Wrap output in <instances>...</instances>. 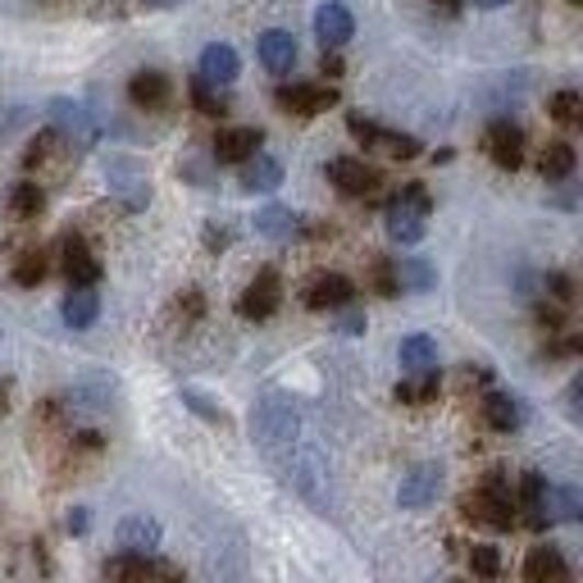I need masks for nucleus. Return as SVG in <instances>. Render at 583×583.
I'll return each mask as SVG.
<instances>
[{"label": "nucleus", "mask_w": 583, "mask_h": 583, "mask_svg": "<svg viewBox=\"0 0 583 583\" xmlns=\"http://www.w3.org/2000/svg\"><path fill=\"white\" fill-rule=\"evenodd\" d=\"M474 10H502V5H511V0H470Z\"/></svg>", "instance_id": "09e8293b"}, {"label": "nucleus", "mask_w": 583, "mask_h": 583, "mask_svg": "<svg viewBox=\"0 0 583 583\" xmlns=\"http://www.w3.org/2000/svg\"><path fill=\"white\" fill-rule=\"evenodd\" d=\"M279 301H283V288H279V273L273 269H260L256 279H251V288L242 292V301H237V311L247 315V319H269L273 311H279Z\"/></svg>", "instance_id": "0eeeda50"}, {"label": "nucleus", "mask_w": 583, "mask_h": 583, "mask_svg": "<svg viewBox=\"0 0 583 583\" xmlns=\"http://www.w3.org/2000/svg\"><path fill=\"white\" fill-rule=\"evenodd\" d=\"M565 411H570V419H579V379L565 388Z\"/></svg>", "instance_id": "37998d69"}, {"label": "nucleus", "mask_w": 583, "mask_h": 583, "mask_svg": "<svg viewBox=\"0 0 583 583\" xmlns=\"http://www.w3.org/2000/svg\"><path fill=\"white\" fill-rule=\"evenodd\" d=\"M538 169H542L547 182H565V178L574 173V146H570V142H551V146L542 150Z\"/></svg>", "instance_id": "cd10ccee"}, {"label": "nucleus", "mask_w": 583, "mask_h": 583, "mask_svg": "<svg viewBox=\"0 0 583 583\" xmlns=\"http://www.w3.org/2000/svg\"><path fill=\"white\" fill-rule=\"evenodd\" d=\"M279 105L292 114H319L337 105V91L328 82H292V87H279Z\"/></svg>", "instance_id": "1a4fd4ad"}, {"label": "nucleus", "mask_w": 583, "mask_h": 583, "mask_svg": "<svg viewBox=\"0 0 583 583\" xmlns=\"http://www.w3.org/2000/svg\"><path fill=\"white\" fill-rule=\"evenodd\" d=\"M542 487H547V479L529 470L525 479H519V502H515V506H519V511H534V506H538V497H542Z\"/></svg>", "instance_id": "e433bc0d"}, {"label": "nucleus", "mask_w": 583, "mask_h": 583, "mask_svg": "<svg viewBox=\"0 0 583 583\" xmlns=\"http://www.w3.org/2000/svg\"><path fill=\"white\" fill-rule=\"evenodd\" d=\"M205 242H210V247H228L233 233H228V228H220V224H210V228H205Z\"/></svg>", "instance_id": "a19ab883"}, {"label": "nucleus", "mask_w": 583, "mask_h": 583, "mask_svg": "<svg viewBox=\"0 0 583 583\" xmlns=\"http://www.w3.org/2000/svg\"><path fill=\"white\" fill-rule=\"evenodd\" d=\"M256 55H260V65H265L269 74L288 78L292 65H296V37L283 33V27H269V33H260V42H256Z\"/></svg>", "instance_id": "9d476101"}, {"label": "nucleus", "mask_w": 583, "mask_h": 583, "mask_svg": "<svg viewBox=\"0 0 583 583\" xmlns=\"http://www.w3.org/2000/svg\"><path fill=\"white\" fill-rule=\"evenodd\" d=\"M579 110H583V101H579L574 87H565V91L551 97V119H561V124H579Z\"/></svg>", "instance_id": "f704fd0d"}, {"label": "nucleus", "mask_w": 583, "mask_h": 583, "mask_svg": "<svg viewBox=\"0 0 583 583\" xmlns=\"http://www.w3.org/2000/svg\"><path fill=\"white\" fill-rule=\"evenodd\" d=\"M396 360L406 365V374L438 370V343L428 333H411V337H402V347H396Z\"/></svg>", "instance_id": "5701e85b"}, {"label": "nucleus", "mask_w": 583, "mask_h": 583, "mask_svg": "<svg viewBox=\"0 0 583 583\" xmlns=\"http://www.w3.org/2000/svg\"><path fill=\"white\" fill-rule=\"evenodd\" d=\"M46 279V260H42V251H27V256H19V265H14V283H23V288H37Z\"/></svg>", "instance_id": "473e14b6"}, {"label": "nucleus", "mask_w": 583, "mask_h": 583, "mask_svg": "<svg viewBox=\"0 0 583 583\" xmlns=\"http://www.w3.org/2000/svg\"><path fill=\"white\" fill-rule=\"evenodd\" d=\"M114 392H119V388H114L110 374H82V379L69 383V392L59 396V402H65L69 415H101V411H110Z\"/></svg>", "instance_id": "39448f33"}, {"label": "nucleus", "mask_w": 583, "mask_h": 583, "mask_svg": "<svg viewBox=\"0 0 583 583\" xmlns=\"http://www.w3.org/2000/svg\"><path fill=\"white\" fill-rule=\"evenodd\" d=\"M347 128H351L360 142H374V133H379V124H370V119H360V114H347Z\"/></svg>", "instance_id": "ea45409f"}, {"label": "nucleus", "mask_w": 583, "mask_h": 583, "mask_svg": "<svg viewBox=\"0 0 583 583\" xmlns=\"http://www.w3.org/2000/svg\"><path fill=\"white\" fill-rule=\"evenodd\" d=\"M442 5H447V10H456V5H460V0H442Z\"/></svg>", "instance_id": "8fccbe9b"}, {"label": "nucleus", "mask_w": 583, "mask_h": 583, "mask_svg": "<svg viewBox=\"0 0 583 583\" xmlns=\"http://www.w3.org/2000/svg\"><path fill=\"white\" fill-rule=\"evenodd\" d=\"M59 319H65L74 333H82V328L97 324V319H101V292H97V283L69 288V296L59 301Z\"/></svg>", "instance_id": "f8f14e48"}, {"label": "nucleus", "mask_w": 583, "mask_h": 583, "mask_svg": "<svg viewBox=\"0 0 583 583\" xmlns=\"http://www.w3.org/2000/svg\"><path fill=\"white\" fill-rule=\"evenodd\" d=\"M351 296H356V288L343 273H315L311 288H305V305H311V311H337V305Z\"/></svg>", "instance_id": "dca6fc26"}, {"label": "nucleus", "mask_w": 583, "mask_h": 583, "mask_svg": "<svg viewBox=\"0 0 583 583\" xmlns=\"http://www.w3.org/2000/svg\"><path fill=\"white\" fill-rule=\"evenodd\" d=\"M525 574L534 583H542V579H570V565H565V557H561L557 547H534L529 561H525Z\"/></svg>", "instance_id": "bb28decb"}, {"label": "nucleus", "mask_w": 583, "mask_h": 583, "mask_svg": "<svg viewBox=\"0 0 583 583\" xmlns=\"http://www.w3.org/2000/svg\"><path fill=\"white\" fill-rule=\"evenodd\" d=\"M483 419L497 428V434H515L519 424H525V406H519V396L511 392H487L483 396Z\"/></svg>", "instance_id": "aec40b11"}, {"label": "nucleus", "mask_w": 583, "mask_h": 583, "mask_svg": "<svg viewBox=\"0 0 583 583\" xmlns=\"http://www.w3.org/2000/svg\"><path fill=\"white\" fill-rule=\"evenodd\" d=\"M374 146H388L392 156H402V160H415L419 156V142L411 133H388V128H379L374 133Z\"/></svg>", "instance_id": "72a5a7b5"}, {"label": "nucleus", "mask_w": 583, "mask_h": 583, "mask_svg": "<svg viewBox=\"0 0 583 583\" xmlns=\"http://www.w3.org/2000/svg\"><path fill=\"white\" fill-rule=\"evenodd\" d=\"M337 333H343V337H360L365 333V305L356 296L337 305Z\"/></svg>", "instance_id": "2f4dec72"}, {"label": "nucleus", "mask_w": 583, "mask_h": 583, "mask_svg": "<svg viewBox=\"0 0 583 583\" xmlns=\"http://www.w3.org/2000/svg\"><path fill=\"white\" fill-rule=\"evenodd\" d=\"M301 214H292L288 205H265L260 214H256V233L260 237H269V242H292V237H301Z\"/></svg>", "instance_id": "4be33fe9"}, {"label": "nucleus", "mask_w": 583, "mask_h": 583, "mask_svg": "<svg viewBox=\"0 0 583 583\" xmlns=\"http://www.w3.org/2000/svg\"><path fill=\"white\" fill-rule=\"evenodd\" d=\"M42 205H46V197H42L37 182H14V192H10V210H14V220H37Z\"/></svg>", "instance_id": "c85d7f7f"}, {"label": "nucleus", "mask_w": 583, "mask_h": 583, "mask_svg": "<svg viewBox=\"0 0 583 583\" xmlns=\"http://www.w3.org/2000/svg\"><path fill=\"white\" fill-rule=\"evenodd\" d=\"M220 91H224V87H214V82L197 78V82H192V101H197V110H201V114H228V105H224Z\"/></svg>", "instance_id": "7c9ffc66"}, {"label": "nucleus", "mask_w": 583, "mask_h": 583, "mask_svg": "<svg viewBox=\"0 0 583 583\" xmlns=\"http://www.w3.org/2000/svg\"><path fill=\"white\" fill-rule=\"evenodd\" d=\"M438 388H442L438 370L411 374V379H402V383H396V402H406V406H428V402H434V396H438Z\"/></svg>", "instance_id": "a878e982"}, {"label": "nucleus", "mask_w": 583, "mask_h": 583, "mask_svg": "<svg viewBox=\"0 0 583 583\" xmlns=\"http://www.w3.org/2000/svg\"><path fill=\"white\" fill-rule=\"evenodd\" d=\"M328 178L337 182V192H347V197H370L379 188V173L365 160H347V156L328 165Z\"/></svg>", "instance_id": "2eb2a0df"}, {"label": "nucleus", "mask_w": 583, "mask_h": 583, "mask_svg": "<svg viewBox=\"0 0 583 583\" xmlns=\"http://www.w3.org/2000/svg\"><path fill=\"white\" fill-rule=\"evenodd\" d=\"M51 128H55V137L65 142V146H74V150H91L101 142V124H97V114H91L87 105H78V101H69V97H59V101H51Z\"/></svg>", "instance_id": "f03ea898"}, {"label": "nucleus", "mask_w": 583, "mask_h": 583, "mask_svg": "<svg viewBox=\"0 0 583 583\" xmlns=\"http://www.w3.org/2000/svg\"><path fill=\"white\" fill-rule=\"evenodd\" d=\"M487 156H493L502 169H519L525 165V133H519L511 119H497V124L487 128Z\"/></svg>", "instance_id": "ddd939ff"}, {"label": "nucleus", "mask_w": 583, "mask_h": 583, "mask_svg": "<svg viewBox=\"0 0 583 583\" xmlns=\"http://www.w3.org/2000/svg\"><path fill=\"white\" fill-rule=\"evenodd\" d=\"M470 565H474V574H502V551L497 547H487V542H479V547H470Z\"/></svg>", "instance_id": "c9c22d12"}, {"label": "nucleus", "mask_w": 583, "mask_h": 583, "mask_svg": "<svg viewBox=\"0 0 583 583\" xmlns=\"http://www.w3.org/2000/svg\"><path fill=\"white\" fill-rule=\"evenodd\" d=\"M315 37L324 42V51H337V46H347L356 37V19H351V10L343 5V0H328V5L315 10Z\"/></svg>", "instance_id": "6e6552de"}, {"label": "nucleus", "mask_w": 583, "mask_h": 583, "mask_svg": "<svg viewBox=\"0 0 583 583\" xmlns=\"http://www.w3.org/2000/svg\"><path fill=\"white\" fill-rule=\"evenodd\" d=\"M296 434H301V411L288 392H269L251 411V438L269 460H283L296 447Z\"/></svg>", "instance_id": "f257e3e1"}, {"label": "nucleus", "mask_w": 583, "mask_h": 583, "mask_svg": "<svg viewBox=\"0 0 583 583\" xmlns=\"http://www.w3.org/2000/svg\"><path fill=\"white\" fill-rule=\"evenodd\" d=\"M74 438H78L82 451H97V447H101V434H97V428H82V434H74Z\"/></svg>", "instance_id": "79ce46f5"}, {"label": "nucleus", "mask_w": 583, "mask_h": 583, "mask_svg": "<svg viewBox=\"0 0 583 583\" xmlns=\"http://www.w3.org/2000/svg\"><path fill=\"white\" fill-rule=\"evenodd\" d=\"M392 279H396L402 292H428L438 283V269L428 260H419V256H396L392 260Z\"/></svg>", "instance_id": "b1692460"}, {"label": "nucleus", "mask_w": 583, "mask_h": 583, "mask_svg": "<svg viewBox=\"0 0 583 583\" xmlns=\"http://www.w3.org/2000/svg\"><path fill=\"white\" fill-rule=\"evenodd\" d=\"M538 288H542L538 296H547V301H561V305H570V301H574V279H570V273H561V269L542 273Z\"/></svg>", "instance_id": "c756f323"}, {"label": "nucleus", "mask_w": 583, "mask_h": 583, "mask_svg": "<svg viewBox=\"0 0 583 583\" xmlns=\"http://www.w3.org/2000/svg\"><path fill=\"white\" fill-rule=\"evenodd\" d=\"M65 279H69V288L101 283V260L91 256L82 242H65Z\"/></svg>", "instance_id": "393cba45"}, {"label": "nucleus", "mask_w": 583, "mask_h": 583, "mask_svg": "<svg viewBox=\"0 0 583 583\" xmlns=\"http://www.w3.org/2000/svg\"><path fill=\"white\" fill-rule=\"evenodd\" d=\"M470 515L487 529H511L515 525V497H511V483L502 474H487V483L474 493Z\"/></svg>", "instance_id": "20e7f679"}, {"label": "nucleus", "mask_w": 583, "mask_h": 583, "mask_svg": "<svg viewBox=\"0 0 583 583\" xmlns=\"http://www.w3.org/2000/svg\"><path fill=\"white\" fill-rule=\"evenodd\" d=\"M370 279H374V288H379L383 296H396V292H402V288H396V279H392V265H374Z\"/></svg>", "instance_id": "58836bf2"}, {"label": "nucleus", "mask_w": 583, "mask_h": 583, "mask_svg": "<svg viewBox=\"0 0 583 583\" xmlns=\"http://www.w3.org/2000/svg\"><path fill=\"white\" fill-rule=\"evenodd\" d=\"M438 493H442V470L438 466H419V470H411L402 479V487H396V502H402L406 511H419L428 502H438Z\"/></svg>", "instance_id": "9b49d317"}, {"label": "nucleus", "mask_w": 583, "mask_h": 583, "mask_svg": "<svg viewBox=\"0 0 583 583\" xmlns=\"http://www.w3.org/2000/svg\"><path fill=\"white\" fill-rule=\"evenodd\" d=\"M105 182H110V197H119L124 210H146L150 205L146 165H137L133 156H110L105 160Z\"/></svg>", "instance_id": "7ed1b4c3"}, {"label": "nucleus", "mask_w": 583, "mask_h": 583, "mask_svg": "<svg viewBox=\"0 0 583 583\" xmlns=\"http://www.w3.org/2000/svg\"><path fill=\"white\" fill-rule=\"evenodd\" d=\"M10 392H14V379H0V411L10 406Z\"/></svg>", "instance_id": "de8ad7c7"}, {"label": "nucleus", "mask_w": 583, "mask_h": 583, "mask_svg": "<svg viewBox=\"0 0 583 583\" xmlns=\"http://www.w3.org/2000/svg\"><path fill=\"white\" fill-rule=\"evenodd\" d=\"M424 214L428 210L411 205L406 197H392L388 201V214H383V228H388V237L396 242V247H415V242L424 237Z\"/></svg>", "instance_id": "423d86ee"}, {"label": "nucleus", "mask_w": 583, "mask_h": 583, "mask_svg": "<svg viewBox=\"0 0 583 583\" xmlns=\"http://www.w3.org/2000/svg\"><path fill=\"white\" fill-rule=\"evenodd\" d=\"M279 182H283V165L273 156H265V150H256V156L242 160V188H247V192H273Z\"/></svg>", "instance_id": "412c9836"}, {"label": "nucleus", "mask_w": 583, "mask_h": 583, "mask_svg": "<svg viewBox=\"0 0 583 583\" xmlns=\"http://www.w3.org/2000/svg\"><path fill=\"white\" fill-rule=\"evenodd\" d=\"M65 525H69V534H87V511H74Z\"/></svg>", "instance_id": "c03bdc74"}, {"label": "nucleus", "mask_w": 583, "mask_h": 583, "mask_svg": "<svg viewBox=\"0 0 583 583\" xmlns=\"http://www.w3.org/2000/svg\"><path fill=\"white\" fill-rule=\"evenodd\" d=\"M173 5H182V0H142V10H173Z\"/></svg>", "instance_id": "49530a36"}, {"label": "nucleus", "mask_w": 583, "mask_h": 583, "mask_svg": "<svg viewBox=\"0 0 583 583\" xmlns=\"http://www.w3.org/2000/svg\"><path fill=\"white\" fill-rule=\"evenodd\" d=\"M260 128H224L220 137H214V160L220 165H242L247 156H256L260 150Z\"/></svg>", "instance_id": "6ab92c4d"}, {"label": "nucleus", "mask_w": 583, "mask_h": 583, "mask_svg": "<svg viewBox=\"0 0 583 583\" xmlns=\"http://www.w3.org/2000/svg\"><path fill=\"white\" fill-rule=\"evenodd\" d=\"M182 406L197 411V415H201V419H210V424H224V411H220V406H210L205 396H201V392H192V388L182 392Z\"/></svg>", "instance_id": "4c0bfd02"}, {"label": "nucleus", "mask_w": 583, "mask_h": 583, "mask_svg": "<svg viewBox=\"0 0 583 583\" xmlns=\"http://www.w3.org/2000/svg\"><path fill=\"white\" fill-rule=\"evenodd\" d=\"M114 538H119V551H156L165 529L156 515H128V519H119Z\"/></svg>", "instance_id": "4468645a"}, {"label": "nucleus", "mask_w": 583, "mask_h": 583, "mask_svg": "<svg viewBox=\"0 0 583 583\" xmlns=\"http://www.w3.org/2000/svg\"><path fill=\"white\" fill-rule=\"evenodd\" d=\"M324 74H328V78H337V74H343V59L324 51Z\"/></svg>", "instance_id": "a18cd8bd"}, {"label": "nucleus", "mask_w": 583, "mask_h": 583, "mask_svg": "<svg viewBox=\"0 0 583 583\" xmlns=\"http://www.w3.org/2000/svg\"><path fill=\"white\" fill-rule=\"evenodd\" d=\"M237 69H242L237 51H233V46H224V42H214V46H205V51H201L197 78H205V82H214V87H228V82L237 78Z\"/></svg>", "instance_id": "a211bd4d"}, {"label": "nucleus", "mask_w": 583, "mask_h": 583, "mask_svg": "<svg viewBox=\"0 0 583 583\" xmlns=\"http://www.w3.org/2000/svg\"><path fill=\"white\" fill-rule=\"evenodd\" d=\"M128 97H133L137 110H160V105L173 97V82H169V74H160V69H137L133 82H128Z\"/></svg>", "instance_id": "f3484780"}]
</instances>
